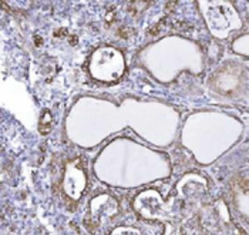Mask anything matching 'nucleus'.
<instances>
[{
	"label": "nucleus",
	"mask_w": 249,
	"mask_h": 235,
	"mask_svg": "<svg viewBox=\"0 0 249 235\" xmlns=\"http://www.w3.org/2000/svg\"><path fill=\"white\" fill-rule=\"evenodd\" d=\"M50 128H51V116L49 111H44L43 116H41V120H40V133L43 136L49 134Z\"/></svg>",
	"instance_id": "nucleus-1"
},
{
	"label": "nucleus",
	"mask_w": 249,
	"mask_h": 235,
	"mask_svg": "<svg viewBox=\"0 0 249 235\" xmlns=\"http://www.w3.org/2000/svg\"><path fill=\"white\" fill-rule=\"evenodd\" d=\"M177 29H178L179 32H188V30H191L192 26L189 23H185V21H181V23H177Z\"/></svg>",
	"instance_id": "nucleus-2"
},
{
	"label": "nucleus",
	"mask_w": 249,
	"mask_h": 235,
	"mask_svg": "<svg viewBox=\"0 0 249 235\" xmlns=\"http://www.w3.org/2000/svg\"><path fill=\"white\" fill-rule=\"evenodd\" d=\"M40 44H41V39H40V37H36V46H40Z\"/></svg>",
	"instance_id": "nucleus-3"
}]
</instances>
